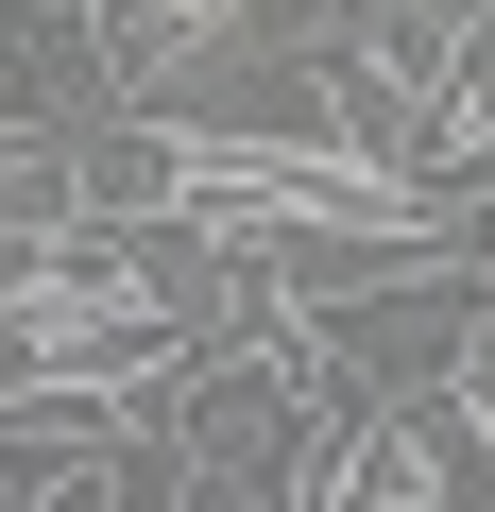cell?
I'll list each match as a JSON object with an SVG mask.
<instances>
[{
    "mask_svg": "<svg viewBox=\"0 0 495 512\" xmlns=\"http://www.w3.org/2000/svg\"><path fill=\"white\" fill-rule=\"evenodd\" d=\"M222 18H257V0H103V35H137V52H171V35H222Z\"/></svg>",
    "mask_w": 495,
    "mask_h": 512,
    "instance_id": "obj_1",
    "label": "cell"
}]
</instances>
